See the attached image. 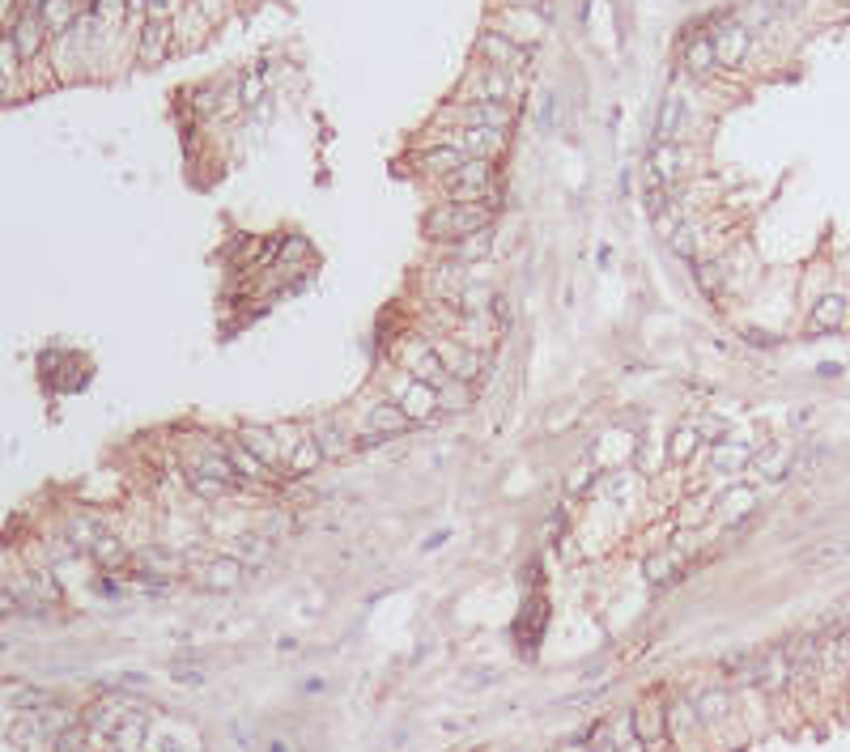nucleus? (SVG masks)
<instances>
[{
	"mask_svg": "<svg viewBox=\"0 0 850 752\" xmlns=\"http://www.w3.org/2000/svg\"><path fill=\"white\" fill-rule=\"evenodd\" d=\"M697 719H702V714H697V705L685 702V697H676V702L668 705V736H672V739H685L693 727H697Z\"/></svg>",
	"mask_w": 850,
	"mask_h": 752,
	"instance_id": "33",
	"label": "nucleus"
},
{
	"mask_svg": "<svg viewBox=\"0 0 850 752\" xmlns=\"http://www.w3.org/2000/svg\"><path fill=\"white\" fill-rule=\"evenodd\" d=\"M239 90H242V107H259V98L268 90V77H264V73H251V77L239 81Z\"/></svg>",
	"mask_w": 850,
	"mask_h": 752,
	"instance_id": "42",
	"label": "nucleus"
},
{
	"mask_svg": "<svg viewBox=\"0 0 850 752\" xmlns=\"http://www.w3.org/2000/svg\"><path fill=\"white\" fill-rule=\"evenodd\" d=\"M234 557L247 561V565H264V561L273 557V545H268V536L251 531V536H239V540H234Z\"/></svg>",
	"mask_w": 850,
	"mask_h": 752,
	"instance_id": "35",
	"label": "nucleus"
},
{
	"mask_svg": "<svg viewBox=\"0 0 850 752\" xmlns=\"http://www.w3.org/2000/svg\"><path fill=\"white\" fill-rule=\"evenodd\" d=\"M171 48H175V22H145L141 26V43H136V60H141L145 68L162 65L166 56H171Z\"/></svg>",
	"mask_w": 850,
	"mask_h": 752,
	"instance_id": "13",
	"label": "nucleus"
},
{
	"mask_svg": "<svg viewBox=\"0 0 850 752\" xmlns=\"http://www.w3.org/2000/svg\"><path fill=\"white\" fill-rule=\"evenodd\" d=\"M791 464H795V447L791 442H770V447H757L753 468L761 480H786L791 477Z\"/></svg>",
	"mask_w": 850,
	"mask_h": 752,
	"instance_id": "17",
	"label": "nucleus"
},
{
	"mask_svg": "<svg viewBox=\"0 0 850 752\" xmlns=\"http://www.w3.org/2000/svg\"><path fill=\"white\" fill-rule=\"evenodd\" d=\"M396 404L408 421H434L438 416V387L421 383V379H408V383L396 391Z\"/></svg>",
	"mask_w": 850,
	"mask_h": 752,
	"instance_id": "15",
	"label": "nucleus"
},
{
	"mask_svg": "<svg viewBox=\"0 0 850 752\" xmlns=\"http://www.w3.org/2000/svg\"><path fill=\"white\" fill-rule=\"evenodd\" d=\"M323 459V447L315 442V433H302L289 442V459H285V477H306L311 468Z\"/></svg>",
	"mask_w": 850,
	"mask_h": 752,
	"instance_id": "22",
	"label": "nucleus"
},
{
	"mask_svg": "<svg viewBox=\"0 0 850 752\" xmlns=\"http://www.w3.org/2000/svg\"><path fill=\"white\" fill-rule=\"evenodd\" d=\"M714 511H719L727 523L749 519V514L757 511V489H753V485H727V489H723V497L714 502Z\"/></svg>",
	"mask_w": 850,
	"mask_h": 752,
	"instance_id": "20",
	"label": "nucleus"
},
{
	"mask_svg": "<svg viewBox=\"0 0 850 752\" xmlns=\"http://www.w3.org/2000/svg\"><path fill=\"white\" fill-rule=\"evenodd\" d=\"M200 578H205V587H213V591H230V587L242 582V561L239 557H213Z\"/></svg>",
	"mask_w": 850,
	"mask_h": 752,
	"instance_id": "26",
	"label": "nucleus"
},
{
	"mask_svg": "<svg viewBox=\"0 0 850 752\" xmlns=\"http://www.w3.org/2000/svg\"><path fill=\"white\" fill-rule=\"evenodd\" d=\"M239 442L256 455L259 464H268L273 472H285L289 447H285V438H281V430H268V425H242Z\"/></svg>",
	"mask_w": 850,
	"mask_h": 752,
	"instance_id": "10",
	"label": "nucleus"
},
{
	"mask_svg": "<svg viewBox=\"0 0 850 752\" xmlns=\"http://www.w3.org/2000/svg\"><path fill=\"white\" fill-rule=\"evenodd\" d=\"M497 208L489 205H438L430 208V217H425V234H430L434 242H460V239H472V234H485L489 225H494Z\"/></svg>",
	"mask_w": 850,
	"mask_h": 752,
	"instance_id": "1",
	"label": "nucleus"
},
{
	"mask_svg": "<svg viewBox=\"0 0 850 752\" xmlns=\"http://www.w3.org/2000/svg\"><path fill=\"white\" fill-rule=\"evenodd\" d=\"M477 56H481L489 68H502V73H514V77H519V73L531 65V48H528V43H519V39L494 31V26L481 34V43H477Z\"/></svg>",
	"mask_w": 850,
	"mask_h": 752,
	"instance_id": "3",
	"label": "nucleus"
},
{
	"mask_svg": "<svg viewBox=\"0 0 850 752\" xmlns=\"http://www.w3.org/2000/svg\"><path fill=\"white\" fill-rule=\"evenodd\" d=\"M820 459H825V450H820V447H795V464H791V477H808V472H817Z\"/></svg>",
	"mask_w": 850,
	"mask_h": 752,
	"instance_id": "40",
	"label": "nucleus"
},
{
	"mask_svg": "<svg viewBox=\"0 0 850 752\" xmlns=\"http://www.w3.org/2000/svg\"><path fill=\"white\" fill-rule=\"evenodd\" d=\"M306 256H311V247H306V239H285V247H281V268L276 273H285V268H298V264H306Z\"/></svg>",
	"mask_w": 850,
	"mask_h": 752,
	"instance_id": "39",
	"label": "nucleus"
},
{
	"mask_svg": "<svg viewBox=\"0 0 850 752\" xmlns=\"http://www.w3.org/2000/svg\"><path fill=\"white\" fill-rule=\"evenodd\" d=\"M697 239H702V230H697V225H689V222H680V225L672 230V239H668V247H672V251H676L680 259H697V247H702Z\"/></svg>",
	"mask_w": 850,
	"mask_h": 752,
	"instance_id": "37",
	"label": "nucleus"
},
{
	"mask_svg": "<svg viewBox=\"0 0 850 752\" xmlns=\"http://www.w3.org/2000/svg\"><path fill=\"white\" fill-rule=\"evenodd\" d=\"M583 485H591V468H578L574 480H570V489H583Z\"/></svg>",
	"mask_w": 850,
	"mask_h": 752,
	"instance_id": "46",
	"label": "nucleus"
},
{
	"mask_svg": "<svg viewBox=\"0 0 850 752\" xmlns=\"http://www.w3.org/2000/svg\"><path fill=\"white\" fill-rule=\"evenodd\" d=\"M685 166H689V149H680V144H655L651 166H646V179H651V188H676V179H680Z\"/></svg>",
	"mask_w": 850,
	"mask_h": 752,
	"instance_id": "14",
	"label": "nucleus"
},
{
	"mask_svg": "<svg viewBox=\"0 0 850 752\" xmlns=\"http://www.w3.org/2000/svg\"><path fill=\"white\" fill-rule=\"evenodd\" d=\"M400 362H404V370H408V374H417L421 383H430V387L451 383V374L443 370V362H438L434 345H408V349L400 353Z\"/></svg>",
	"mask_w": 850,
	"mask_h": 752,
	"instance_id": "16",
	"label": "nucleus"
},
{
	"mask_svg": "<svg viewBox=\"0 0 850 752\" xmlns=\"http://www.w3.org/2000/svg\"><path fill=\"white\" fill-rule=\"evenodd\" d=\"M455 119V128H497V132H511L514 119H519V107L511 102H489V98H468L460 102L455 111L438 115V124Z\"/></svg>",
	"mask_w": 850,
	"mask_h": 752,
	"instance_id": "2",
	"label": "nucleus"
},
{
	"mask_svg": "<svg viewBox=\"0 0 850 752\" xmlns=\"http://www.w3.org/2000/svg\"><path fill=\"white\" fill-rule=\"evenodd\" d=\"M434 353H438V362H443V370H447L451 379H460V383H477L485 374V357L481 349H472V345H464L460 337H443L434 340Z\"/></svg>",
	"mask_w": 850,
	"mask_h": 752,
	"instance_id": "5",
	"label": "nucleus"
},
{
	"mask_svg": "<svg viewBox=\"0 0 850 752\" xmlns=\"http://www.w3.org/2000/svg\"><path fill=\"white\" fill-rule=\"evenodd\" d=\"M693 425L702 433V442H723V433H727V425H723L719 416H702V421H693Z\"/></svg>",
	"mask_w": 850,
	"mask_h": 752,
	"instance_id": "43",
	"label": "nucleus"
},
{
	"mask_svg": "<svg viewBox=\"0 0 850 752\" xmlns=\"http://www.w3.org/2000/svg\"><path fill=\"white\" fill-rule=\"evenodd\" d=\"M506 22L514 26L511 39L528 43V48H536V43H540V34H545V26H548L540 9H511V13H506Z\"/></svg>",
	"mask_w": 850,
	"mask_h": 752,
	"instance_id": "25",
	"label": "nucleus"
},
{
	"mask_svg": "<svg viewBox=\"0 0 850 752\" xmlns=\"http://www.w3.org/2000/svg\"><path fill=\"white\" fill-rule=\"evenodd\" d=\"M753 685H761L766 693H783V688L795 685V672H791V655H786V646H774V651H766V655H757Z\"/></svg>",
	"mask_w": 850,
	"mask_h": 752,
	"instance_id": "12",
	"label": "nucleus"
},
{
	"mask_svg": "<svg viewBox=\"0 0 850 752\" xmlns=\"http://www.w3.org/2000/svg\"><path fill=\"white\" fill-rule=\"evenodd\" d=\"M430 144H455L464 158L497 162L502 153H506V132H497V128H455L451 136H443V141H430Z\"/></svg>",
	"mask_w": 850,
	"mask_h": 752,
	"instance_id": "9",
	"label": "nucleus"
},
{
	"mask_svg": "<svg viewBox=\"0 0 850 752\" xmlns=\"http://www.w3.org/2000/svg\"><path fill=\"white\" fill-rule=\"evenodd\" d=\"M222 455L230 459V468L239 472V480L247 477V480H264V485H268V477H273V468L259 464V459H256V455H251L247 447H242V442H222Z\"/></svg>",
	"mask_w": 850,
	"mask_h": 752,
	"instance_id": "24",
	"label": "nucleus"
},
{
	"mask_svg": "<svg viewBox=\"0 0 850 752\" xmlns=\"http://www.w3.org/2000/svg\"><path fill=\"white\" fill-rule=\"evenodd\" d=\"M629 727H634V739H638L642 752H663V744H668V705L663 702H642L638 710H634V719H629Z\"/></svg>",
	"mask_w": 850,
	"mask_h": 752,
	"instance_id": "8",
	"label": "nucleus"
},
{
	"mask_svg": "<svg viewBox=\"0 0 850 752\" xmlns=\"http://www.w3.org/2000/svg\"><path fill=\"white\" fill-rule=\"evenodd\" d=\"M685 68H689L693 77H710V73L719 68L710 34H697V39H689V48H685Z\"/></svg>",
	"mask_w": 850,
	"mask_h": 752,
	"instance_id": "30",
	"label": "nucleus"
},
{
	"mask_svg": "<svg viewBox=\"0 0 850 752\" xmlns=\"http://www.w3.org/2000/svg\"><path fill=\"white\" fill-rule=\"evenodd\" d=\"M562 752H591V736H587V731H583V736L565 739V744H562Z\"/></svg>",
	"mask_w": 850,
	"mask_h": 752,
	"instance_id": "44",
	"label": "nucleus"
},
{
	"mask_svg": "<svg viewBox=\"0 0 850 752\" xmlns=\"http://www.w3.org/2000/svg\"><path fill=\"white\" fill-rule=\"evenodd\" d=\"M727 705H732V697H727V688H719V685H710L702 697H697V714L706 722H719L723 714H727Z\"/></svg>",
	"mask_w": 850,
	"mask_h": 752,
	"instance_id": "38",
	"label": "nucleus"
},
{
	"mask_svg": "<svg viewBox=\"0 0 850 752\" xmlns=\"http://www.w3.org/2000/svg\"><path fill=\"white\" fill-rule=\"evenodd\" d=\"M472 383H460V379H451V383L438 387V413H468L472 408Z\"/></svg>",
	"mask_w": 850,
	"mask_h": 752,
	"instance_id": "32",
	"label": "nucleus"
},
{
	"mask_svg": "<svg viewBox=\"0 0 850 752\" xmlns=\"http://www.w3.org/2000/svg\"><path fill=\"white\" fill-rule=\"evenodd\" d=\"M697 450H702V433H697V425H693V421H680V425L672 430V438H668V459H672V464H689Z\"/></svg>",
	"mask_w": 850,
	"mask_h": 752,
	"instance_id": "27",
	"label": "nucleus"
},
{
	"mask_svg": "<svg viewBox=\"0 0 850 752\" xmlns=\"http://www.w3.org/2000/svg\"><path fill=\"white\" fill-rule=\"evenodd\" d=\"M757 447L753 442H714V450H710V468L719 472V477H736L740 468L753 464Z\"/></svg>",
	"mask_w": 850,
	"mask_h": 752,
	"instance_id": "18",
	"label": "nucleus"
},
{
	"mask_svg": "<svg viewBox=\"0 0 850 752\" xmlns=\"http://www.w3.org/2000/svg\"><path fill=\"white\" fill-rule=\"evenodd\" d=\"M13 608H22V604H17V595H13V591H4V587H0V616H9V612H13Z\"/></svg>",
	"mask_w": 850,
	"mask_h": 752,
	"instance_id": "45",
	"label": "nucleus"
},
{
	"mask_svg": "<svg viewBox=\"0 0 850 752\" xmlns=\"http://www.w3.org/2000/svg\"><path fill=\"white\" fill-rule=\"evenodd\" d=\"M9 39H13L17 60H22V65H31V60H39V56H43V48H48V26H43V17H39V4H34V0L17 9Z\"/></svg>",
	"mask_w": 850,
	"mask_h": 752,
	"instance_id": "6",
	"label": "nucleus"
},
{
	"mask_svg": "<svg viewBox=\"0 0 850 752\" xmlns=\"http://www.w3.org/2000/svg\"><path fill=\"white\" fill-rule=\"evenodd\" d=\"M680 119H685V102H680L676 94H668L663 98V107H659V119H655V144H676Z\"/></svg>",
	"mask_w": 850,
	"mask_h": 752,
	"instance_id": "29",
	"label": "nucleus"
},
{
	"mask_svg": "<svg viewBox=\"0 0 850 752\" xmlns=\"http://www.w3.org/2000/svg\"><path fill=\"white\" fill-rule=\"evenodd\" d=\"M175 680H183V685H205V676H200V672H179V668H175Z\"/></svg>",
	"mask_w": 850,
	"mask_h": 752,
	"instance_id": "47",
	"label": "nucleus"
},
{
	"mask_svg": "<svg viewBox=\"0 0 850 752\" xmlns=\"http://www.w3.org/2000/svg\"><path fill=\"white\" fill-rule=\"evenodd\" d=\"M39 4V17H43V26H48V34H68L73 31V22H77V0H34Z\"/></svg>",
	"mask_w": 850,
	"mask_h": 752,
	"instance_id": "23",
	"label": "nucleus"
},
{
	"mask_svg": "<svg viewBox=\"0 0 850 752\" xmlns=\"http://www.w3.org/2000/svg\"><path fill=\"white\" fill-rule=\"evenodd\" d=\"M710 43H714V60H719V68H740V65H744V56H749L753 34H749V26H740L736 17L727 13V17H719V22H714Z\"/></svg>",
	"mask_w": 850,
	"mask_h": 752,
	"instance_id": "7",
	"label": "nucleus"
},
{
	"mask_svg": "<svg viewBox=\"0 0 850 752\" xmlns=\"http://www.w3.org/2000/svg\"><path fill=\"white\" fill-rule=\"evenodd\" d=\"M311 433H315V442L323 447V459H337V455H345V450H354V438L340 430L337 421H328V416H323V421H315V425H311Z\"/></svg>",
	"mask_w": 850,
	"mask_h": 752,
	"instance_id": "28",
	"label": "nucleus"
},
{
	"mask_svg": "<svg viewBox=\"0 0 850 752\" xmlns=\"http://www.w3.org/2000/svg\"><path fill=\"white\" fill-rule=\"evenodd\" d=\"M489 251H494V247H489V230H485V234H472V239L447 242V259H451V264H477V259H485Z\"/></svg>",
	"mask_w": 850,
	"mask_h": 752,
	"instance_id": "31",
	"label": "nucleus"
},
{
	"mask_svg": "<svg viewBox=\"0 0 850 752\" xmlns=\"http://www.w3.org/2000/svg\"><path fill=\"white\" fill-rule=\"evenodd\" d=\"M646 578L655 587H672L676 578H680V557L676 553H655V557L646 561Z\"/></svg>",
	"mask_w": 850,
	"mask_h": 752,
	"instance_id": "36",
	"label": "nucleus"
},
{
	"mask_svg": "<svg viewBox=\"0 0 850 752\" xmlns=\"http://www.w3.org/2000/svg\"><path fill=\"white\" fill-rule=\"evenodd\" d=\"M842 323H846V298H842V293H825V298L812 306L808 337H820V332H837Z\"/></svg>",
	"mask_w": 850,
	"mask_h": 752,
	"instance_id": "19",
	"label": "nucleus"
},
{
	"mask_svg": "<svg viewBox=\"0 0 850 752\" xmlns=\"http://www.w3.org/2000/svg\"><path fill=\"white\" fill-rule=\"evenodd\" d=\"M472 98H489V102H519L523 98V77H514V73H502V68H489L485 65L481 73H472Z\"/></svg>",
	"mask_w": 850,
	"mask_h": 752,
	"instance_id": "11",
	"label": "nucleus"
},
{
	"mask_svg": "<svg viewBox=\"0 0 850 752\" xmlns=\"http://www.w3.org/2000/svg\"><path fill=\"white\" fill-rule=\"evenodd\" d=\"M413 430V421L400 413V404H374V408H366V416H362V430H357V447H379V442H391V438H400V433Z\"/></svg>",
	"mask_w": 850,
	"mask_h": 752,
	"instance_id": "4",
	"label": "nucleus"
},
{
	"mask_svg": "<svg viewBox=\"0 0 850 752\" xmlns=\"http://www.w3.org/2000/svg\"><path fill=\"white\" fill-rule=\"evenodd\" d=\"M90 553H94V561H102V565H119V561H124V548H119V540H111V536H98L94 545H90Z\"/></svg>",
	"mask_w": 850,
	"mask_h": 752,
	"instance_id": "41",
	"label": "nucleus"
},
{
	"mask_svg": "<svg viewBox=\"0 0 850 752\" xmlns=\"http://www.w3.org/2000/svg\"><path fill=\"white\" fill-rule=\"evenodd\" d=\"M464 162L468 158L455 149V144H425V149L417 153V166H425V171H434V175H443V179H451Z\"/></svg>",
	"mask_w": 850,
	"mask_h": 752,
	"instance_id": "21",
	"label": "nucleus"
},
{
	"mask_svg": "<svg viewBox=\"0 0 850 752\" xmlns=\"http://www.w3.org/2000/svg\"><path fill=\"white\" fill-rule=\"evenodd\" d=\"M689 268H693V281H697V289L706 293V298H719V289H723V264L719 259H689Z\"/></svg>",
	"mask_w": 850,
	"mask_h": 752,
	"instance_id": "34",
	"label": "nucleus"
}]
</instances>
